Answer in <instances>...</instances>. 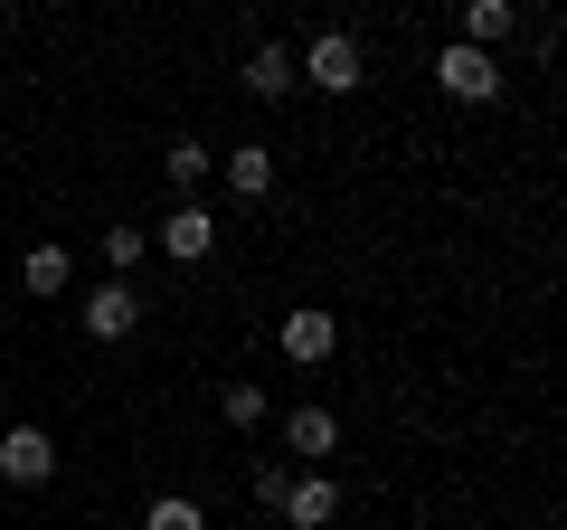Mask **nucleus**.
<instances>
[{
	"instance_id": "obj_9",
	"label": "nucleus",
	"mask_w": 567,
	"mask_h": 530,
	"mask_svg": "<svg viewBox=\"0 0 567 530\" xmlns=\"http://www.w3.org/2000/svg\"><path fill=\"white\" fill-rule=\"evenodd\" d=\"M76 323L95 332V342H133V323H142V294H133V285H95V294L76 304Z\"/></svg>"
},
{
	"instance_id": "obj_1",
	"label": "nucleus",
	"mask_w": 567,
	"mask_h": 530,
	"mask_svg": "<svg viewBox=\"0 0 567 530\" xmlns=\"http://www.w3.org/2000/svg\"><path fill=\"white\" fill-rule=\"evenodd\" d=\"M293 77H303L312 95H360V85H369V48L350 39V29H322V39L293 58Z\"/></svg>"
},
{
	"instance_id": "obj_4",
	"label": "nucleus",
	"mask_w": 567,
	"mask_h": 530,
	"mask_svg": "<svg viewBox=\"0 0 567 530\" xmlns=\"http://www.w3.org/2000/svg\"><path fill=\"white\" fill-rule=\"evenodd\" d=\"M275 342H284V360H293V369H322L331 350H341V313H331V304H293L275 323Z\"/></svg>"
},
{
	"instance_id": "obj_15",
	"label": "nucleus",
	"mask_w": 567,
	"mask_h": 530,
	"mask_svg": "<svg viewBox=\"0 0 567 530\" xmlns=\"http://www.w3.org/2000/svg\"><path fill=\"white\" fill-rule=\"evenodd\" d=\"M142 530H208V511L189 502V492H162V502L142 511Z\"/></svg>"
},
{
	"instance_id": "obj_3",
	"label": "nucleus",
	"mask_w": 567,
	"mask_h": 530,
	"mask_svg": "<svg viewBox=\"0 0 567 530\" xmlns=\"http://www.w3.org/2000/svg\"><path fill=\"white\" fill-rule=\"evenodd\" d=\"M435 85H445L454 104H492V95H502V58H492V48L445 39V48H435Z\"/></svg>"
},
{
	"instance_id": "obj_5",
	"label": "nucleus",
	"mask_w": 567,
	"mask_h": 530,
	"mask_svg": "<svg viewBox=\"0 0 567 530\" xmlns=\"http://www.w3.org/2000/svg\"><path fill=\"white\" fill-rule=\"evenodd\" d=\"M275 511H284L293 530H331V521H341V483L312 465V473H293V483H284V502H275Z\"/></svg>"
},
{
	"instance_id": "obj_2",
	"label": "nucleus",
	"mask_w": 567,
	"mask_h": 530,
	"mask_svg": "<svg viewBox=\"0 0 567 530\" xmlns=\"http://www.w3.org/2000/svg\"><path fill=\"white\" fill-rule=\"evenodd\" d=\"M0 483H20V492H48L58 483V436L48 427H0Z\"/></svg>"
},
{
	"instance_id": "obj_17",
	"label": "nucleus",
	"mask_w": 567,
	"mask_h": 530,
	"mask_svg": "<svg viewBox=\"0 0 567 530\" xmlns=\"http://www.w3.org/2000/svg\"><path fill=\"white\" fill-rule=\"evenodd\" d=\"M284 483H293V465H256V502H265V511L284 502Z\"/></svg>"
},
{
	"instance_id": "obj_14",
	"label": "nucleus",
	"mask_w": 567,
	"mask_h": 530,
	"mask_svg": "<svg viewBox=\"0 0 567 530\" xmlns=\"http://www.w3.org/2000/svg\"><path fill=\"white\" fill-rule=\"evenodd\" d=\"M208 162H218V152H208L199 133H181V143L162 152V171H171V190H199V181H208Z\"/></svg>"
},
{
	"instance_id": "obj_8",
	"label": "nucleus",
	"mask_w": 567,
	"mask_h": 530,
	"mask_svg": "<svg viewBox=\"0 0 567 530\" xmlns=\"http://www.w3.org/2000/svg\"><path fill=\"white\" fill-rule=\"evenodd\" d=\"M152 246H162V256H181V265H199L208 246H218V218H208L199 200H181V208H171L162 227H152Z\"/></svg>"
},
{
	"instance_id": "obj_16",
	"label": "nucleus",
	"mask_w": 567,
	"mask_h": 530,
	"mask_svg": "<svg viewBox=\"0 0 567 530\" xmlns=\"http://www.w3.org/2000/svg\"><path fill=\"white\" fill-rule=\"evenodd\" d=\"M142 246H152V227H104V265H114V275H133Z\"/></svg>"
},
{
	"instance_id": "obj_11",
	"label": "nucleus",
	"mask_w": 567,
	"mask_h": 530,
	"mask_svg": "<svg viewBox=\"0 0 567 530\" xmlns=\"http://www.w3.org/2000/svg\"><path fill=\"white\" fill-rule=\"evenodd\" d=\"M293 85H303V77H293V48H284V39H265L256 58H246V95H256V104H284Z\"/></svg>"
},
{
	"instance_id": "obj_10",
	"label": "nucleus",
	"mask_w": 567,
	"mask_h": 530,
	"mask_svg": "<svg viewBox=\"0 0 567 530\" xmlns=\"http://www.w3.org/2000/svg\"><path fill=\"white\" fill-rule=\"evenodd\" d=\"M218 181L237 190V200H265V190H275V143H227L218 152Z\"/></svg>"
},
{
	"instance_id": "obj_6",
	"label": "nucleus",
	"mask_w": 567,
	"mask_h": 530,
	"mask_svg": "<svg viewBox=\"0 0 567 530\" xmlns=\"http://www.w3.org/2000/svg\"><path fill=\"white\" fill-rule=\"evenodd\" d=\"M511 29H520V0H454V39L464 48H492V58H502Z\"/></svg>"
},
{
	"instance_id": "obj_7",
	"label": "nucleus",
	"mask_w": 567,
	"mask_h": 530,
	"mask_svg": "<svg viewBox=\"0 0 567 530\" xmlns=\"http://www.w3.org/2000/svg\"><path fill=\"white\" fill-rule=\"evenodd\" d=\"M284 455L293 465H331L341 455V417L331 408H284Z\"/></svg>"
},
{
	"instance_id": "obj_12",
	"label": "nucleus",
	"mask_w": 567,
	"mask_h": 530,
	"mask_svg": "<svg viewBox=\"0 0 567 530\" xmlns=\"http://www.w3.org/2000/svg\"><path fill=\"white\" fill-rule=\"evenodd\" d=\"M20 285H29V294H66V285H76V256H66V237L29 246V265H20Z\"/></svg>"
},
{
	"instance_id": "obj_13",
	"label": "nucleus",
	"mask_w": 567,
	"mask_h": 530,
	"mask_svg": "<svg viewBox=\"0 0 567 530\" xmlns=\"http://www.w3.org/2000/svg\"><path fill=\"white\" fill-rule=\"evenodd\" d=\"M265 408H275V398H265V379H227V388H218V417H227L237 436L265 427Z\"/></svg>"
}]
</instances>
